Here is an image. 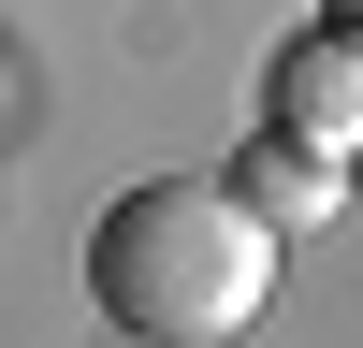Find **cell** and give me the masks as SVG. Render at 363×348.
<instances>
[{
  "label": "cell",
  "mask_w": 363,
  "mask_h": 348,
  "mask_svg": "<svg viewBox=\"0 0 363 348\" xmlns=\"http://www.w3.org/2000/svg\"><path fill=\"white\" fill-rule=\"evenodd\" d=\"M87 305L145 348H218L277 305V218L233 174H145L87 232Z\"/></svg>",
  "instance_id": "1"
},
{
  "label": "cell",
  "mask_w": 363,
  "mask_h": 348,
  "mask_svg": "<svg viewBox=\"0 0 363 348\" xmlns=\"http://www.w3.org/2000/svg\"><path fill=\"white\" fill-rule=\"evenodd\" d=\"M262 131H306L335 145V160H363V29H291L277 58H262Z\"/></svg>",
  "instance_id": "2"
},
{
  "label": "cell",
  "mask_w": 363,
  "mask_h": 348,
  "mask_svg": "<svg viewBox=\"0 0 363 348\" xmlns=\"http://www.w3.org/2000/svg\"><path fill=\"white\" fill-rule=\"evenodd\" d=\"M233 189H247L277 232H320V218L349 203V160H335V145H306V131H262L247 160H233Z\"/></svg>",
  "instance_id": "3"
},
{
  "label": "cell",
  "mask_w": 363,
  "mask_h": 348,
  "mask_svg": "<svg viewBox=\"0 0 363 348\" xmlns=\"http://www.w3.org/2000/svg\"><path fill=\"white\" fill-rule=\"evenodd\" d=\"M320 15H335V29H363V0H320Z\"/></svg>",
  "instance_id": "4"
}]
</instances>
